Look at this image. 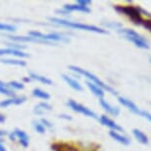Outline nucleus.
I'll return each instance as SVG.
<instances>
[{"label":"nucleus","mask_w":151,"mask_h":151,"mask_svg":"<svg viewBox=\"0 0 151 151\" xmlns=\"http://www.w3.org/2000/svg\"><path fill=\"white\" fill-rule=\"evenodd\" d=\"M0 151H8L7 148L5 147V145L3 143H0Z\"/></svg>","instance_id":"nucleus-38"},{"label":"nucleus","mask_w":151,"mask_h":151,"mask_svg":"<svg viewBox=\"0 0 151 151\" xmlns=\"http://www.w3.org/2000/svg\"><path fill=\"white\" fill-rule=\"evenodd\" d=\"M68 69H69L74 75H77L79 77L82 76V77H84L86 79V81L94 83L95 85H97V86H99L100 88H102L104 91H107L108 93H111L112 95H118V92H116L113 87H111L110 85H108L107 83H105L104 81H102L98 76L91 73L90 71L84 69V68H81L80 66H77V65H69Z\"/></svg>","instance_id":"nucleus-3"},{"label":"nucleus","mask_w":151,"mask_h":151,"mask_svg":"<svg viewBox=\"0 0 151 151\" xmlns=\"http://www.w3.org/2000/svg\"><path fill=\"white\" fill-rule=\"evenodd\" d=\"M66 105H67V107L69 108L70 110L73 111V112L81 114V115L87 116V118L98 119V116H97V114L94 112V111L89 109V108L86 107V106H84V105L78 103V102L75 101V100H73V99L68 100Z\"/></svg>","instance_id":"nucleus-6"},{"label":"nucleus","mask_w":151,"mask_h":151,"mask_svg":"<svg viewBox=\"0 0 151 151\" xmlns=\"http://www.w3.org/2000/svg\"><path fill=\"white\" fill-rule=\"evenodd\" d=\"M29 77L31 78V80L32 81L39 82V83H41L42 85H45V86H50V85L53 84V81L50 78H48L45 75H42V74L37 73V72H35V71H30Z\"/></svg>","instance_id":"nucleus-14"},{"label":"nucleus","mask_w":151,"mask_h":151,"mask_svg":"<svg viewBox=\"0 0 151 151\" xmlns=\"http://www.w3.org/2000/svg\"><path fill=\"white\" fill-rule=\"evenodd\" d=\"M17 27L14 24H9V23H2L0 22V32L5 34V35H9V34L16 33Z\"/></svg>","instance_id":"nucleus-21"},{"label":"nucleus","mask_w":151,"mask_h":151,"mask_svg":"<svg viewBox=\"0 0 151 151\" xmlns=\"http://www.w3.org/2000/svg\"><path fill=\"white\" fill-rule=\"evenodd\" d=\"M150 104H151V103H150Z\"/></svg>","instance_id":"nucleus-40"},{"label":"nucleus","mask_w":151,"mask_h":151,"mask_svg":"<svg viewBox=\"0 0 151 151\" xmlns=\"http://www.w3.org/2000/svg\"><path fill=\"white\" fill-rule=\"evenodd\" d=\"M7 137H8V139H9L11 142H17L16 135H15V133H14L13 130H12V132H8Z\"/></svg>","instance_id":"nucleus-34"},{"label":"nucleus","mask_w":151,"mask_h":151,"mask_svg":"<svg viewBox=\"0 0 151 151\" xmlns=\"http://www.w3.org/2000/svg\"><path fill=\"white\" fill-rule=\"evenodd\" d=\"M55 14H58V15L59 16V18H61V19H67L68 20V18L71 17V13H69L68 11L63 9L62 7L60 8V9H56Z\"/></svg>","instance_id":"nucleus-30"},{"label":"nucleus","mask_w":151,"mask_h":151,"mask_svg":"<svg viewBox=\"0 0 151 151\" xmlns=\"http://www.w3.org/2000/svg\"><path fill=\"white\" fill-rule=\"evenodd\" d=\"M109 135L112 137L114 140L119 142L122 145H129L130 144V139L127 137V135H124L122 133H119L118 132H114V130H110Z\"/></svg>","instance_id":"nucleus-17"},{"label":"nucleus","mask_w":151,"mask_h":151,"mask_svg":"<svg viewBox=\"0 0 151 151\" xmlns=\"http://www.w3.org/2000/svg\"><path fill=\"white\" fill-rule=\"evenodd\" d=\"M14 133L16 135L17 138V143H18L20 146H22L23 148H28L30 145V135L28 134L27 132L23 130L19 127H16L15 129L13 130Z\"/></svg>","instance_id":"nucleus-10"},{"label":"nucleus","mask_w":151,"mask_h":151,"mask_svg":"<svg viewBox=\"0 0 151 151\" xmlns=\"http://www.w3.org/2000/svg\"><path fill=\"white\" fill-rule=\"evenodd\" d=\"M61 79L69 86L71 89H73L74 91H77V92H82L84 90L83 85L80 84L77 79H75L73 76L68 75L66 73H62L61 74Z\"/></svg>","instance_id":"nucleus-11"},{"label":"nucleus","mask_w":151,"mask_h":151,"mask_svg":"<svg viewBox=\"0 0 151 151\" xmlns=\"http://www.w3.org/2000/svg\"><path fill=\"white\" fill-rule=\"evenodd\" d=\"M7 86L12 91H14V92L22 91L25 89V84H23L21 81H18V80H12V81L7 82Z\"/></svg>","instance_id":"nucleus-23"},{"label":"nucleus","mask_w":151,"mask_h":151,"mask_svg":"<svg viewBox=\"0 0 151 151\" xmlns=\"http://www.w3.org/2000/svg\"><path fill=\"white\" fill-rule=\"evenodd\" d=\"M132 134L135 137V139L138 142H140L141 144H148L149 143V140H148V137L145 133L142 132V130L138 129H132Z\"/></svg>","instance_id":"nucleus-20"},{"label":"nucleus","mask_w":151,"mask_h":151,"mask_svg":"<svg viewBox=\"0 0 151 151\" xmlns=\"http://www.w3.org/2000/svg\"><path fill=\"white\" fill-rule=\"evenodd\" d=\"M28 35L35 39L41 40L45 42H48L52 45H58L59 44H68L70 42V32H58V31H52L50 33H42L38 30L29 31Z\"/></svg>","instance_id":"nucleus-2"},{"label":"nucleus","mask_w":151,"mask_h":151,"mask_svg":"<svg viewBox=\"0 0 151 151\" xmlns=\"http://www.w3.org/2000/svg\"><path fill=\"white\" fill-rule=\"evenodd\" d=\"M32 127L34 130H35L37 133H39V134H45V133L47 132V129H45V127H44V124H42L39 119H35V121L32 122Z\"/></svg>","instance_id":"nucleus-24"},{"label":"nucleus","mask_w":151,"mask_h":151,"mask_svg":"<svg viewBox=\"0 0 151 151\" xmlns=\"http://www.w3.org/2000/svg\"><path fill=\"white\" fill-rule=\"evenodd\" d=\"M6 47L12 48V50H24L28 47V45H24V44H18V42H6Z\"/></svg>","instance_id":"nucleus-26"},{"label":"nucleus","mask_w":151,"mask_h":151,"mask_svg":"<svg viewBox=\"0 0 151 151\" xmlns=\"http://www.w3.org/2000/svg\"><path fill=\"white\" fill-rule=\"evenodd\" d=\"M98 121L100 122V124L102 125L107 127L108 129H110V130H114V132H124L122 127H121L118 122H116L114 119H112L107 115H102L101 116H99Z\"/></svg>","instance_id":"nucleus-9"},{"label":"nucleus","mask_w":151,"mask_h":151,"mask_svg":"<svg viewBox=\"0 0 151 151\" xmlns=\"http://www.w3.org/2000/svg\"><path fill=\"white\" fill-rule=\"evenodd\" d=\"M99 104L105 112L113 116H118L119 115V113H121V110H119L118 107L112 106V105H111L109 102H107L104 98L99 99Z\"/></svg>","instance_id":"nucleus-13"},{"label":"nucleus","mask_w":151,"mask_h":151,"mask_svg":"<svg viewBox=\"0 0 151 151\" xmlns=\"http://www.w3.org/2000/svg\"><path fill=\"white\" fill-rule=\"evenodd\" d=\"M27 97L25 95H16L14 97H9V98L3 99L0 101V108L1 109H6L10 106H19L24 103H26Z\"/></svg>","instance_id":"nucleus-8"},{"label":"nucleus","mask_w":151,"mask_h":151,"mask_svg":"<svg viewBox=\"0 0 151 151\" xmlns=\"http://www.w3.org/2000/svg\"><path fill=\"white\" fill-rule=\"evenodd\" d=\"M116 12L124 14V16L129 17L132 22L135 25H141L144 18L141 15V7L133 6V5H115L114 6Z\"/></svg>","instance_id":"nucleus-4"},{"label":"nucleus","mask_w":151,"mask_h":151,"mask_svg":"<svg viewBox=\"0 0 151 151\" xmlns=\"http://www.w3.org/2000/svg\"><path fill=\"white\" fill-rule=\"evenodd\" d=\"M0 62L6 65H12V66L24 67L27 65V61L25 59L17 58H0Z\"/></svg>","instance_id":"nucleus-16"},{"label":"nucleus","mask_w":151,"mask_h":151,"mask_svg":"<svg viewBox=\"0 0 151 151\" xmlns=\"http://www.w3.org/2000/svg\"><path fill=\"white\" fill-rule=\"evenodd\" d=\"M150 62H151V59H150Z\"/></svg>","instance_id":"nucleus-39"},{"label":"nucleus","mask_w":151,"mask_h":151,"mask_svg":"<svg viewBox=\"0 0 151 151\" xmlns=\"http://www.w3.org/2000/svg\"><path fill=\"white\" fill-rule=\"evenodd\" d=\"M6 122V116L4 114L0 113V124H4Z\"/></svg>","instance_id":"nucleus-37"},{"label":"nucleus","mask_w":151,"mask_h":151,"mask_svg":"<svg viewBox=\"0 0 151 151\" xmlns=\"http://www.w3.org/2000/svg\"><path fill=\"white\" fill-rule=\"evenodd\" d=\"M58 118L60 119H64V121H72V116L68 114H59Z\"/></svg>","instance_id":"nucleus-35"},{"label":"nucleus","mask_w":151,"mask_h":151,"mask_svg":"<svg viewBox=\"0 0 151 151\" xmlns=\"http://www.w3.org/2000/svg\"><path fill=\"white\" fill-rule=\"evenodd\" d=\"M76 3L84 7H90V5L92 4V1H90V0H77Z\"/></svg>","instance_id":"nucleus-32"},{"label":"nucleus","mask_w":151,"mask_h":151,"mask_svg":"<svg viewBox=\"0 0 151 151\" xmlns=\"http://www.w3.org/2000/svg\"><path fill=\"white\" fill-rule=\"evenodd\" d=\"M118 101H119V104L122 105L124 107H125L129 111H130L132 113L134 114V115L140 116V111L141 110H139V108L136 106L132 101H130L129 99L124 98V97H122V96H118Z\"/></svg>","instance_id":"nucleus-12"},{"label":"nucleus","mask_w":151,"mask_h":151,"mask_svg":"<svg viewBox=\"0 0 151 151\" xmlns=\"http://www.w3.org/2000/svg\"><path fill=\"white\" fill-rule=\"evenodd\" d=\"M85 84H86V86L88 89L90 90V92L93 94L94 96H96L98 99H103L104 96H105V91L102 89V88H100L99 86H97L94 83H91L89 81H85Z\"/></svg>","instance_id":"nucleus-19"},{"label":"nucleus","mask_w":151,"mask_h":151,"mask_svg":"<svg viewBox=\"0 0 151 151\" xmlns=\"http://www.w3.org/2000/svg\"><path fill=\"white\" fill-rule=\"evenodd\" d=\"M8 132L5 129H0V143H5V137H7Z\"/></svg>","instance_id":"nucleus-31"},{"label":"nucleus","mask_w":151,"mask_h":151,"mask_svg":"<svg viewBox=\"0 0 151 151\" xmlns=\"http://www.w3.org/2000/svg\"><path fill=\"white\" fill-rule=\"evenodd\" d=\"M63 9H65L66 11H68L69 13H72V12H81L83 14H89L91 13V8L90 7H84V6H81V5L75 3L73 4H64L62 6Z\"/></svg>","instance_id":"nucleus-15"},{"label":"nucleus","mask_w":151,"mask_h":151,"mask_svg":"<svg viewBox=\"0 0 151 151\" xmlns=\"http://www.w3.org/2000/svg\"><path fill=\"white\" fill-rule=\"evenodd\" d=\"M37 106H38L39 108H41L45 113H47V112L52 111V106L48 103V102H45V101H41L40 103L37 104Z\"/></svg>","instance_id":"nucleus-28"},{"label":"nucleus","mask_w":151,"mask_h":151,"mask_svg":"<svg viewBox=\"0 0 151 151\" xmlns=\"http://www.w3.org/2000/svg\"><path fill=\"white\" fill-rule=\"evenodd\" d=\"M118 33L121 35L122 38L127 40L129 42H132L135 47L139 48H143V50H148L150 47L149 42L143 36L139 35L137 32H135L132 29H124L122 28L121 30L118 31Z\"/></svg>","instance_id":"nucleus-5"},{"label":"nucleus","mask_w":151,"mask_h":151,"mask_svg":"<svg viewBox=\"0 0 151 151\" xmlns=\"http://www.w3.org/2000/svg\"><path fill=\"white\" fill-rule=\"evenodd\" d=\"M30 55L24 50H16L9 47H0V58H17L26 59L30 58Z\"/></svg>","instance_id":"nucleus-7"},{"label":"nucleus","mask_w":151,"mask_h":151,"mask_svg":"<svg viewBox=\"0 0 151 151\" xmlns=\"http://www.w3.org/2000/svg\"><path fill=\"white\" fill-rule=\"evenodd\" d=\"M32 96L34 98L39 99V100H41V101H45V102H47L48 100L50 99V93L45 91L44 89H42V88H38V87L34 88L32 90Z\"/></svg>","instance_id":"nucleus-18"},{"label":"nucleus","mask_w":151,"mask_h":151,"mask_svg":"<svg viewBox=\"0 0 151 151\" xmlns=\"http://www.w3.org/2000/svg\"><path fill=\"white\" fill-rule=\"evenodd\" d=\"M102 26L104 27L105 30L111 29V30H121L122 28V24L119 22H102Z\"/></svg>","instance_id":"nucleus-25"},{"label":"nucleus","mask_w":151,"mask_h":151,"mask_svg":"<svg viewBox=\"0 0 151 151\" xmlns=\"http://www.w3.org/2000/svg\"><path fill=\"white\" fill-rule=\"evenodd\" d=\"M140 116H142V118H144V119H146L147 121H149L151 122V114L149 112H147V111L141 110L140 111Z\"/></svg>","instance_id":"nucleus-33"},{"label":"nucleus","mask_w":151,"mask_h":151,"mask_svg":"<svg viewBox=\"0 0 151 151\" xmlns=\"http://www.w3.org/2000/svg\"><path fill=\"white\" fill-rule=\"evenodd\" d=\"M39 121L42 122V124H44V127H45V129H53V127H55V125L52 122L50 121L48 119L45 118V116H42V118L39 119Z\"/></svg>","instance_id":"nucleus-29"},{"label":"nucleus","mask_w":151,"mask_h":151,"mask_svg":"<svg viewBox=\"0 0 151 151\" xmlns=\"http://www.w3.org/2000/svg\"><path fill=\"white\" fill-rule=\"evenodd\" d=\"M32 81L31 80V78L29 77V75L28 76H24V77H22V83L23 84H27V83H30V82Z\"/></svg>","instance_id":"nucleus-36"},{"label":"nucleus","mask_w":151,"mask_h":151,"mask_svg":"<svg viewBox=\"0 0 151 151\" xmlns=\"http://www.w3.org/2000/svg\"><path fill=\"white\" fill-rule=\"evenodd\" d=\"M0 95H3L6 97V98H9V97L16 96L17 94L16 92H14V91H12L7 86V83L0 80Z\"/></svg>","instance_id":"nucleus-22"},{"label":"nucleus","mask_w":151,"mask_h":151,"mask_svg":"<svg viewBox=\"0 0 151 151\" xmlns=\"http://www.w3.org/2000/svg\"><path fill=\"white\" fill-rule=\"evenodd\" d=\"M59 151H83L80 147H77L73 144L70 143H65V142H62L61 148Z\"/></svg>","instance_id":"nucleus-27"},{"label":"nucleus","mask_w":151,"mask_h":151,"mask_svg":"<svg viewBox=\"0 0 151 151\" xmlns=\"http://www.w3.org/2000/svg\"><path fill=\"white\" fill-rule=\"evenodd\" d=\"M48 24L52 25L55 27H60V28H66V29L70 30H79V31H85V32H91V33H96V34H109L107 30H105L104 28H100L95 25H89V24H84L81 22H76V21H71L69 19H61L59 17H48L47 18Z\"/></svg>","instance_id":"nucleus-1"}]
</instances>
